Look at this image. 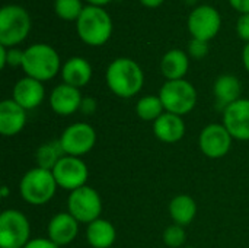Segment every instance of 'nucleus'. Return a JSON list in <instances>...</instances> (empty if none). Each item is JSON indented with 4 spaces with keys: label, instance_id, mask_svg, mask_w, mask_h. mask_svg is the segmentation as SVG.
Instances as JSON below:
<instances>
[{
    "label": "nucleus",
    "instance_id": "obj_31",
    "mask_svg": "<svg viewBox=\"0 0 249 248\" xmlns=\"http://www.w3.org/2000/svg\"><path fill=\"white\" fill-rule=\"evenodd\" d=\"M82 114L85 115H90L96 111V99L95 98H90V96H85L82 99V105H80V110H79Z\"/></svg>",
    "mask_w": 249,
    "mask_h": 248
},
{
    "label": "nucleus",
    "instance_id": "obj_35",
    "mask_svg": "<svg viewBox=\"0 0 249 248\" xmlns=\"http://www.w3.org/2000/svg\"><path fill=\"white\" fill-rule=\"evenodd\" d=\"M242 61H244L245 69L249 72V42H247V45L242 51Z\"/></svg>",
    "mask_w": 249,
    "mask_h": 248
},
{
    "label": "nucleus",
    "instance_id": "obj_19",
    "mask_svg": "<svg viewBox=\"0 0 249 248\" xmlns=\"http://www.w3.org/2000/svg\"><path fill=\"white\" fill-rule=\"evenodd\" d=\"M214 98L216 107L219 111H225L231 104L241 99L239 95L242 92L241 82L233 75H222L214 82Z\"/></svg>",
    "mask_w": 249,
    "mask_h": 248
},
{
    "label": "nucleus",
    "instance_id": "obj_3",
    "mask_svg": "<svg viewBox=\"0 0 249 248\" xmlns=\"http://www.w3.org/2000/svg\"><path fill=\"white\" fill-rule=\"evenodd\" d=\"M60 66V56L47 44H34L23 51V72L39 82L53 79L58 73Z\"/></svg>",
    "mask_w": 249,
    "mask_h": 248
},
{
    "label": "nucleus",
    "instance_id": "obj_22",
    "mask_svg": "<svg viewBox=\"0 0 249 248\" xmlns=\"http://www.w3.org/2000/svg\"><path fill=\"white\" fill-rule=\"evenodd\" d=\"M190 67V60L185 51L174 48L169 50L160 61V70L162 75L168 80H179L184 79Z\"/></svg>",
    "mask_w": 249,
    "mask_h": 248
},
{
    "label": "nucleus",
    "instance_id": "obj_10",
    "mask_svg": "<svg viewBox=\"0 0 249 248\" xmlns=\"http://www.w3.org/2000/svg\"><path fill=\"white\" fill-rule=\"evenodd\" d=\"M53 175L60 189L74 191L86 186L89 170L80 158L64 155L53 168Z\"/></svg>",
    "mask_w": 249,
    "mask_h": 248
},
{
    "label": "nucleus",
    "instance_id": "obj_11",
    "mask_svg": "<svg viewBox=\"0 0 249 248\" xmlns=\"http://www.w3.org/2000/svg\"><path fill=\"white\" fill-rule=\"evenodd\" d=\"M222 26L220 13L212 6H198L196 7L188 18V29L196 39L210 41L217 35Z\"/></svg>",
    "mask_w": 249,
    "mask_h": 248
},
{
    "label": "nucleus",
    "instance_id": "obj_28",
    "mask_svg": "<svg viewBox=\"0 0 249 248\" xmlns=\"http://www.w3.org/2000/svg\"><path fill=\"white\" fill-rule=\"evenodd\" d=\"M188 53L191 57L194 58H204L209 53V42L207 41H201V39H196L193 38L190 45H188Z\"/></svg>",
    "mask_w": 249,
    "mask_h": 248
},
{
    "label": "nucleus",
    "instance_id": "obj_16",
    "mask_svg": "<svg viewBox=\"0 0 249 248\" xmlns=\"http://www.w3.org/2000/svg\"><path fill=\"white\" fill-rule=\"evenodd\" d=\"M47 232L54 244L63 247L76 240L79 234V222L69 212H61L51 218Z\"/></svg>",
    "mask_w": 249,
    "mask_h": 248
},
{
    "label": "nucleus",
    "instance_id": "obj_38",
    "mask_svg": "<svg viewBox=\"0 0 249 248\" xmlns=\"http://www.w3.org/2000/svg\"><path fill=\"white\" fill-rule=\"evenodd\" d=\"M9 193H10V190H9L7 186H3V187L0 189V196H1L3 199H6V197L9 196Z\"/></svg>",
    "mask_w": 249,
    "mask_h": 248
},
{
    "label": "nucleus",
    "instance_id": "obj_18",
    "mask_svg": "<svg viewBox=\"0 0 249 248\" xmlns=\"http://www.w3.org/2000/svg\"><path fill=\"white\" fill-rule=\"evenodd\" d=\"M153 133L163 143H177L185 134V121L181 115L165 111L153 123Z\"/></svg>",
    "mask_w": 249,
    "mask_h": 248
},
{
    "label": "nucleus",
    "instance_id": "obj_39",
    "mask_svg": "<svg viewBox=\"0 0 249 248\" xmlns=\"http://www.w3.org/2000/svg\"><path fill=\"white\" fill-rule=\"evenodd\" d=\"M182 248H194V247H182Z\"/></svg>",
    "mask_w": 249,
    "mask_h": 248
},
{
    "label": "nucleus",
    "instance_id": "obj_14",
    "mask_svg": "<svg viewBox=\"0 0 249 248\" xmlns=\"http://www.w3.org/2000/svg\"><path fill=\"white\" fill-rule=\"evenodd\" d=\"M82 94L77 88L67 83L57 85L50 94V107L58 115H71L80 110Z\"/></svg>",
    "mask_w": 249,
    "mask_h": 248
},
{
    "label": "nucleus",
    "instance_id": "obj_29",
    "mask_svg": "<svg viewBox=\"0 0 249 248\" xmlns=\"http://www.w3.org/2000/svg\"><path fill=\"white\" fill-rule=\"evenodd\" d=\"M236 31L241 39L249 42V13L239 16L238 23H236Z\"/></svg>",
    "mask_w": 249,
    "mask_h": 248
},
{
    "label": "nucleus",
    "instance_id": "obj_8",
    "mask_svg": "<svg viewBox=\"0 0 249 248\" xmlns=\"http://www.w3.org/2000/svg\"><path fill=\"white\" fill-rule=\"evenodd\" d=\"M29 235V221L20 210L7 209L0 215V248H23Z\"/></svg>",
    "mask_w": 249,
    "mask_h": 248
},
{
    "label": "nucleus",
    "instance_id": "obj_5",
    "mask_svg": "<svg viewBox=\"0 0 249 248\" xmlns=\"http://www.w3.org/2000/svg\"><path fill=\"white\" fill-rule=\"evenodd\" d=\"M31 29L28 12L18 4H6L0 10V45L12 48L22 42Z\"/></svg>",
    "mask_w": 249,
    "mask_h": 248
},
{
    "label": "nucleus",
    "instance_id": "obj_13",
    "mask_svg": "<svg viewBox=\"0 0 249 248\" xmlns=\"http://www.w3.org/2000/svg\"><path fill=\"white\" fill-rule=\"evenodd\" d=\"M223 126L236 140H249V99H238L223 111Z\"/></svg>",
    "mask_w": 249,
    "mask_h": 248
},
{
    "label": "nucleus",
    "instance_id": "obj_6",
    "mask_svg": "<svg viewBox=\"0 0 249 248\" xmlns=\"http://www.w3.org/2000/svg\"><path fill=\"white\" fill-rule=\"evenodd\" d=\"M159 98L166 113H172L182 117L194 110L198 96L193 83L185 79H179L166 80L159 91Z\"/></svg>",
    "mask_w": 249,
    "mask_h": 248
},
{
    "label": "nucleus",
    "instance_id": "obj_7",
    "mask_svg": "<svg viewBox=\"0 0 249 248\" xmlns=\"http://www.w3.org/2000/svg\"><path fill=\"white\" fill-rule=\"evenodd\" d=\"M67 212L79 224H92L99 219L102 212V200L99 193L89 186L70 191L67 199Z\"/></svg>",
    "mask_w": 249,
    "mask_h": 248
},
{
    "label": "nucleus",
    "instance_id": "obj_12",
    "mask_svg": "<svg viewBox=\"0 0 249 248\" xmlns=\"http://www.w3.org/2000/svg\"><path fill=\"white\" fill-rule=\"evenodd\" d=\"M232 134L223 124L212 123L206 126L198 137L201 152L210 159H219L228 155L232 148Z\"/></svg>",
    "mask_w": 249,
    "mask_h": 248
},
{
    "label": "nucleus",
    "instance_id": "obj_30",
    "mask_svg": "<svg viewBox=\"0 0 249 248\" xmlns=\"http://www.w3.org/2000/svg\"><path fill=\"white\" fill-rule=\"evenodd\" d=\"M22 61H23V51L18 50V48H9L7 50V64L12 67H22Z\"/></svg>",
    "mask_w": 249,
    "mask_h": 248
},
{
    "label": "nucleus",
    "instance_id": "obj_34",
    "mask_svg": "<svg viewBox=\"0 0 249 248\" xmlns=\"http://www.w3.org/2000/svg\"><path fill=\"white\" fill-rule=\"evenodd\" d=\"M7 64V48L4 45H0V67L4 69Z\"/></svg>",
    "mask_w": 249,
    "mask_h": 248
},
{
    "label": "nucleus",
    "instance_id": "obj_24",
    "mask_svg": "<svg viewBox=\"0 0 249 248\" xmlns=\"http://www.w3.org/2000/svg\"><path fill=\"white\" fill-rule=\"evenodd\" d=\"M64 151L61 148L60 140H50L44 145H41L36 149L35 153V161L38 164L39 168L44 170H50L53 171V168L55 167V164L64 156Z\"/></svg>",
    "mask_w": 249,
    "mask_h": 248
},
{
    "label": "nucleus",
    "instance_id": "obj_17",
    "mask_svg": "<svg viewBox=\"0 0 249 248\" xmlns=\"http://www.w3.org/2000/svg\"><path fill=\"white\" fill-rule=\"evenodd\" d=\"M26 124V110L13 99L0 102V133L3 136H16Z\"/></svg>",
    "mask_w": 249,
    "mask_h": 248
},
{
    "label": "nucleus",
    "instance_id": "obj_37",
    "mask_svg": "<svg viewBox=\"0 0 249 248\" xmlns=\"http://www.w3.org/2000/svg\"><path fill=\"white\" fill-rule=\"evenodd\" d=\"M89 4H92V6H104V4H107V3H109V1H112V0H86Z\"/></svg>",
    "mask_w": 249,
    "mask_h": 248
},
{
    "label": "nucleus",
    "instance_id": "obj_2",
    "mask_svg": "<svg viewBox=\"0 0 249 248\" xmlns=\"http://www.w3.org/2000/svg\"><path fill=\"white\" fill-rule=\"evenodd\" d=\"M76 29L80 39L92 47L104 45L112 32V20L105 9L99 6H85L79 19L76 20Z\"/></svg>",
    "mask_w": 249,
    "mask_h": 248
},
{
    "label": "nucleus",
    "instance_id": "obj_9",
    "mask_svg": "<svg viewBox=\"0 0 249 248\" xmlns=\"http://www.w3.org/2000/svg\"><path fill=\"white\" fill-rule=\"evenodd\" d=\"M58 140L66 155L80 158L93 149L96 143V132L88 123H74L66 127Z\"/></svg>",
    "mask_w": 249,
    "mask_h": 248
},
{
    "label": "nucleus",
    "instance_id": "obj_15",
    "mask_svg": "<svg viewBox=\"0 0 249 248\" xmlns=\"http://www.w3.org/2000/svg\"><path fill=\"white\" fill-rule=\"evenodd\" d=\"M45 98V89L42 82L34 77H22L13 88V101L18 102L23 110H34L41 105Z\"/></svg>",
    "mask_w": 249,
    "mask_h": 248
},
{
    "label": "nucleus",
    "instance_id": "obj_36",
    "mask_svg": "<svg viewBox=\"0 0 249 248\" xmlns=\"http://www.w3.org/2000/svg\"><path fill=\"white\" fill-rule=\"evenodd\" d=\"M146 7H158L163 3V0H140Z\"/></svg>",
    "mask_w": 249,
    "mask_h": 248
},
{
    "label": "nucleus",
    "instance_id": "obj_21",
    "mask_svg": "<svg viewBox=\"0 0 249 248\" xmlns=\"http://www.w3.org/2000/svg\"><path fill=\"white\" fill-rule=\"evenodd\" d=\"M86 240L92 248H109L117 240V229L109 221L99 218L88 225Z\"/></svg>",
    "mask_w": 249,
    "mask_h": 248
},
{
    "label": "nucleus",
    "instance_id": "obj_26",
    "mask_svg": "<svg viewBox=\"0 0 249 248\" xmlns=\"http://www.w3.org/2000/svg\"><path fill=\"white\" fill-rule=\"evenodd\" d=\"M85 6L82 0H55L54 10L64 20H77Z\"/></svg>",
    "mask_w": 249,
    "mask_h": 248
},
{
    "label": "nucleus",
    "instance_id": "obj_20",
    "mask_svg": "<svg viewBox=\"0 0 249 248\" xmlns=\"http://www.w3.org/2000/svg\"><path fill=\"white\" fill-rule=\"evenodd\" d=\"M61 77L64 83L80 89L90 82L92 66L82 57H71L61 67Z\"/></svg>",
    "mask_w": 249,
    "mask_h": 248
},
{
    "label": "nucleus",
    "instance_id": "obj_4",
    "mask_svg": "<svg viewBox=\"0 0 249 248\" xmlns=\"http://www.w3.org/2000/svg\"><path fill=\"white\" fill-rule=\"evenodd\" d=\"M57 187L53 171L35 167L20 178L19 193L28 205L42 206L54 197Z\"/></svg>",
    "mask_w": 249,
    "mask_h": 248
},
{
    "label": "nucleus",
    "instance_id": "obj_27",
    "mask_svg": "<svg viewBox=\"0 0 249 248\" xmlns=\"http://www.w3.org/2000/svg\"><path fill=\"white\" fill-rule=\"evenodd\" d=\"M187 241V232L181 225H171L163 232V243L169 248H182Z\"/></svg>",
    "mask_w": 249,
    "mask_h": 248
},
{
    "label": "nucleus",
    "instance_id": "obj_1",
    "mask_svg": "<svg viewBox=\"0 0 249 248\" xmlns=\"http://www.w3.org/2000/svg\"><path fill=\"white\" fill-rule=\"evenodd\" d=\"M107 85L112 94L120 98H133L137 95L144 83L142 67L131 58H117L107 69Z\"/></svg>",
    "mask_w": 249,
    "mask_h": 248
},
{
    "label": "nucleus",
    "instance_id": "obj_25",
    "mask_svg": "<svg viewBox=\"0 0 249 248\" xmlns=\"http://www.w3.org/2000/svg\"><path fill=\"white\" fill-rule=\"evenodd\" d=\"M165 113V107L159 98V95H147L137 101L136 114L143 121H156Z\"/></svg>",
    "mask_w": 249,
    "mask_h": 248
},
{
    "label": "nucleus",
    "instance_id": "obj_32",
    "mask_svg": "<svg viewBox=\"0 0 249 248\" xmlns=\"http://www.w3.org/2000/svg\"><path fill=\"white\" fill-rule=\"evenodd\" d=\"M23 248H60L57 244H54L50 238H35L31 240Z\"/></svg>",
    "mask_w": 249,
    "mask_h": 248
},
{
    "label": "nucleus",
    "instance_id": "obj_33",
    "mask_svg": "<svg viewBox=\"0 0 249 248\" xmlns=\"http://www.w3.org/2000/svg\"><path fill=\"white\" fill-rule=\"evenodd\" d=\"M231 6L242 15L249 13V0H229Z\"/></svg>",
    "mask_w": 249,
    "mask_h": 248
},
{
    "label": "nucleus",
    "instance_id": "obj_23",
    "mask_svg": "<svg viewBox=\"0 0 249 248\" xmlns=\"http://www.w3.org/2000/svg\"><path fill=\"white\" fill-rule=\"evenodd\" d=\"M169 215L177 225H190L197 215V203L188 194L175 196L169 203Z\"/></svg>",
    "mask_w": 249,
    "mask_h": 248
}]
</instances>
